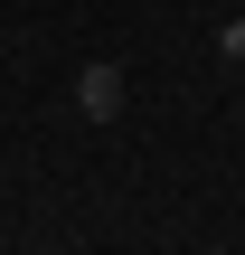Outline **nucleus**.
<instances>
[{"instance_id": "nucleus-1", "label": "nucleus", "mask_w": 245, "mask_h": 255, "mask_svg": "<svg viewBox=\"0 0 245 255\" xmlns=\"http://www.w3.org/2000/svg\"><path fill=\"white\" fill-rule=\"evenodd\" d=\"M76 114L85 123H113L123 114V57H85L76 66Z\"/></svg>"}, {"instance_id": "nucleus-2", "label": "nucleus", "mask_w": 245, "mask_h": 255, "mask_svg": "<svg viewBox=\"0 0 245 255\" xmlns=\"http://www.w3.org/2000/svg\"><path fill=\"white\" fill-rule=\"evenodd\" d=\"M217 57H236V66H245V9L227 19V28H217Z\"/></svg>"}, {"instance_id": "nucleus-3", "label": "nucleus", "mask_w": 245, "mask_h": 255, "mask_svg": "<svg viewBox=\"0 0 245 255\" xmlns=\"http://www.w3.org/2000/svg\"><path fill=\"white\" fill-rule=\"evenodd\" d=\"M38 255H66V246H38Z\"/></svg>"}]
</instances>
